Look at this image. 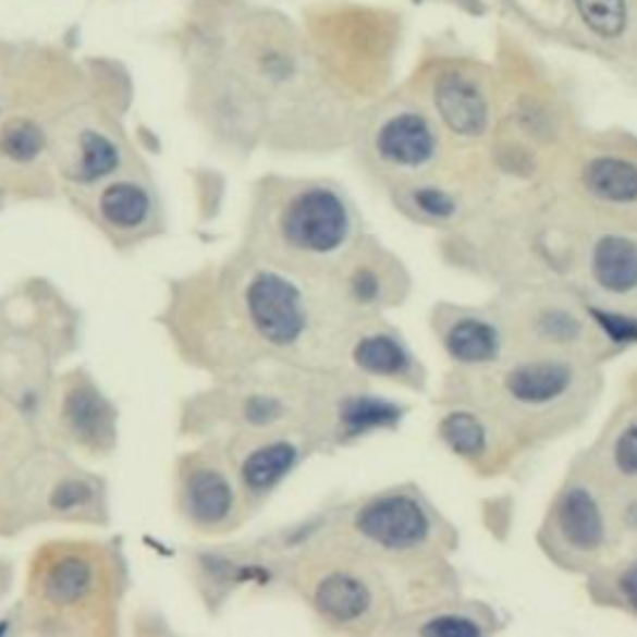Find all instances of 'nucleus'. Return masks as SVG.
I'll use <instances>...</instances> for the list:
<instances>
[{"label":"nucleus","mask_w":637,"mask_h":637,"mask_svg":"<svg viewBox=\"0 0 637 637\" xmlns=\"http://www.w3.org/2000/svg\"><path fill=\"white\" fill-rule=\"evenodd\" d=\"M538 334L553 344H573L583 334V324L573 311L548 309L538 319Z\"/></svg>","instance_id":"393cba45"},{"label":"nucleus","mask_w":637,"mask_h":637,"mask_svg":"<svg viewBox=\"0 0 637 637\" xmlns=\"http://www.w3.org/2000/svg\"><path fill=\"white\" fill-rule=\"evenodd\" d=\"M488 627L478 617L461 613V610H449V613H436L426 617V623L418 627L421 635H441V637H476L483 635Z\"/></svg>","instance_id":"5701e85b"},{"label":"nucleus","mask_w":637,"mask_h":637,"mask_svg":"<svg viewBox=\"0 0 637 637\" xmlns=\"http://www.w3.org/2000/svg\"><path fill=\"white\" fill-rule=\"evenodd\" d=\"M279 414H282V406H279V401L272 399V396H255L249 399L247 404V418L252 424H272L279 418Z\"/></svg>","instance_id":"bb28decb"},{"label":"nucleus","mask_w":637,"mask_h":637,"mask_svg":"<svg viewBox=\"0 0 637 637\" xmlns=\"http://www.w3.org/2000/svg\"><path fill=\"white\" fill-rule=\"evenodd\" d=\"M46 147V135L33 122H13L0 137V150L15 162H33Z\"/></svg>","instance_id":"4be33fe9"},{"label":"nucleus","mask_w":637,"mask_h":637,"mask_svg":"<svg viewBox=\"0 0 637 637\" xmlns=\"http://www.w3.org/2000/svg\"><path fill=\"white\" fill-rule=\"evenodd\" d=\"M443 348L456 364L483 366L499 359L501 354V331L493 321L474 314L451 319L441 334Z\"/></svg>","instance_id":"9d476101"},{"label":"nucleus","mask_w":637,"mask_h":637,"mask_svg":"<svg viewBox=\"0 0 637 637\" xmlns=\"http://www.w3.org/2000/svg\"><path fill=\"white\" fill-rule=\"evenodd\" d=\"M441 439L446 446L464 458H481L488 449V431L474 414L456 412L441 421Z\"/></svg>","instance_id":"a211bd4d"},{"label":"nucleus","mask_w":637,"mask_h":637,"mask_svg":"<svg viewBox=\"0 0 637 637\" xmlns=\"http://www.w3.org/2000/svg\"><path fill=\"white\" fill-rule=\"evenodd\" d=\"M408 203L424 220L449 222L456 215V199L439 187H416L408 195Z\"/></svg>","instance_id":"b1692460"},{"label":"nucleus","mask_w":637,"mask_h":637,"mask_svg":"<svg viewBox=\"0 0 637 637\" xmlns=\"http://www.w3.org/2000/svg\"><path fill=\"white\" fill-rule=\"evenodd\" d=\"M596 317L613 339H635L637 336V321H633V319L617 317V314H605V311H596Z\"/></svg>","instance_id":"cd10ccee"},{"label":"nucleus","mask_w":637,"mask_h":637,"mask_svg":"<svg viewBox=\"0 0 637 637\" xmlns=\"http://www.w3.org/2000/svg\"><path fill=\"white\" fill-rule=\"evenodd\" d=\"M120 164V152L100 133H85L81 139V162H77V177L83 182H95L108 177L110 172H115Z\"/></svg>","instance_id":"aec40b11"},{"label":"nucleus","mask_w":637,"mask_h":637,"mask_svg":"<svg viewBox=\"0 0 637 637\" xmlns=\"http://www.w3.org/2000/svg\"><path fill=\"white\" fill-rule=\"evenodd\" d=\"M354 530L379 551L416 553L433 540L436 523L421 499L406 491H391L366 501L354 513Z\"/></svg>","instance_id":"f03ea898"},{"label":"nucleus","mask_w":637,"mask_h":637,"mask_svg":"<svg viewBox=\"0 0 637 637\" xmlns=\"http://www.w3.org/2000/svg\"><path fill=\"white\" fill-rule=\"evenodd\" d=\"M610 458H613L617 474L625 478H637V416L617 431L613 446H610Z\"/></svg>","instance_id":"a878e982"},{"label":"nucleus","mask_w":637,"mask_h":637,"mask_svg":"<svg viewBox=\"0 0 637 637\" xmlns=\"http://www.w3.org/2000/svg\"><path fill=\"white\" fill-rule=\"evenodd\" d=\"M93 586V568L83 558H63L52 565L46 578V596L58 605H73Z\"/></svg>","instance_id":"f3484780"},{"label":"nucleus","mask_w":637,"mask_h":637,"mask_svg":"<svg viewBox=\"0 0 637 637\" xmlns=\"http://www.w3.org/2000/svg\"><path fill=\"white\" fill-rule=\"evenodd\" d=\"M621 596L627 600V605H630L635 613H637V561L627 565V568L621 573Z\"/></svg>","instance_id":"c756f323"},{"label":"nucleus","mask_w":637,"mask_h":637,"mask_svg":"<svg viewBox=\"0 0 637 637\" xmlns=\"http://www.w3.org/2000/svg\"><path fill=\"white\" fill-rule=\"evenodd\" d=\"M575 369L563 359H528L511 366L503 377V391L523 408H548L561 404L575 387Z\"/></svg>","instance_id":"39448f33"},{"label":"nucleus","mask_w":637,"mask_h":637,"mask_svg":"<svg viewBox=\"0 0 637 637\" xmlns=\"http://www.w3.org/2000/svg\"><path fill=\"white\" fill-rule=\"evenodd\" d=\"M354 232L352 207L334 187L309 185L294 192L279 215V234L304 257L327 259L346 247Z\"/></svg>","instance_id":"f257e3e1"},{"label":"nucleus","mask_w":637,"mask_h":637,"mask_svg":"<svg viewBox=\"0 0 637 637\" xmlns=\"http://www.w3.org/2000/svg\"><path fill=\"white\" fill-rule=\"evenodd\" d=\"M588 28L600 38H617L627 25L625 0H575Z\"/></svg>","instance_id":"412c9836"},{"label":"nucleus","mask_w":637,"mask_h":637,"mask_svg":"<svg viewBox=\"0 0 637 637\" xmlns=\"http://www.w3.org/2000/svg\"><path fill=\"white\" fill-rule=\"evenodd\" d=\"M399 416V408L379 396H352L342 408L346 433H366L389 426Z\"/></svg>","instance_id":"6ab92c4d"},{"label":"nucleus","mask_w":637,"mask_h":637,"mask_svg":"<svg viewBox=\"0 0 637 637\" xmlns=\"http://www.w3.org/2000/svg\"><path fill=\"white\" fill-rule=\"evenodd\" d=\"M100 212L105 222L120 230H133V226L143 224L150 215V197L147 192L133 185V182H115L102 192L100 197Z\"/></svg>","instance_id":"2eb2a0df"},{"label":"nucleus","mask_w":637,"mask_h":637,"mask_svg":"<svg viewBox=\"0 0 637 637\" xmlns=\"http://www.w3.org/2000/svg\"><path fill=\"white\" fill-rule=\"evenodd\" d=\"M187 505L189 513L205 526H215L230 518L234 509V491L230 481L217 470H199L187 483Z\"/></svg>","instance_id":"4468645a"},{"label":"nucleus","mask_w":637,"mask_h":637,"mask_svg":"<svg viewBox=\"0 0 637 637\" xmlns=\"http://www.w3.org/2000/svg\"><path fill=\"white\" fill-rule=\"evenodd\" d=\"M553 523L558 538L578 555H596L608 543V516L603 503L586 483H571L555 503Z\"/></svg>","instance_id":"20e7f679"},{"label":"nucleus","mask_w":637,"mask_h":637,"mask_svg":"<svg viewBox=\"0 0 637 637\" xmlns=\"http://www.w3.org/2000/svg\"><path fill=\"white\" fill-rule=\"evenodd\" d=\"M583 187L596 203L627 207L637 203V162L623 155H598L583 168Z\"/></svg>","instance_id":"9b49d317"},{"label":"nucleus","mask_w":637,"mask_h":637,"mask_svg":"<svg viewBox=\"0 0 637 637\" xmlns=\"http://www.w3.org/2000/svg\"><path fill=\"white\" fill-rule=\"evenodd\" d=\"M433 105L451 133L478 137L488 130L491 108L481 87L461 73H449L433 85Z\"/></svg>","instance_id":"0eeeda50"},{"label":"nucleus","mask_w":637,"mask_h":637,"mask_svg":"<svg viewBox=\"0 0 637 637\" xmlns=\"http://www.w3.org/2000/svg\"><path fill=\"white\" fill-rule=\"evenodd\" d=\"M296 461H299V451H296L294 443L290 441L267 443V446H259L244 458L242 481L249 491L265 493L279 481H284L286 474H292Z\"/></svg>","instance_id":"ddd939ff"},{"label":"nucleus","mask_w":637,"mask_h":637,"mask_svg":"<svg viewBox=\"0 0 637 637\" xmlns=\"http://www.w3.org/2000/svg\"><path fill=\"white\" fill-rule=\"evenodd\" d=\"M85 501H87V491H85V486L77 481H68L56 491V505L63 511L75 509V505H81Z\"/></svg>","instance_id":"c85d7f7f"},{"label":"nucleus","mask_w":637,"mask_h":637,"mask_svg":"<svg viewBox=\"0 0 637 637\" xmlns=\"http://www.w3.org/2000/svg\"><path fill=\"white\" fill-rule=\"evenodd\" d=\"M249 324L277 348L299 344L309 329V307L299 286L277 272H259L244 290Z\"/></svg>","instance_id":"7ed1b4c3"},{"label":"nucleus","mask_w":637,"mask_h":637,"mask_svg":"<svg viewBox=\"0 0 637 637\" xmlns=\"http://www.w3.org/2000/svg\"><path fill=\"white\" fill-rule=\"evenodd\" d=\"M68 424L73 426L77 439L98 443L110 433V414L100 396L90 389H77L68 396L65 404Z\"/></svg>","instance_id":"dca6fc26"},{"label":"nucleus","mask_w":637,"mask_h":637,"mask_svg":"<svg viewBox=\"0 0 637 637\" xmlns=\"http://www.w3.org/2000/svg\"><path fill=\"white\" fill-rule=\"evenodd\" d=\"M352 362L371 377L404 379L412 373L414 356L399 336L387 334V331H373V334H366L354 344Z\"/></svg>","instance_id":"f8f14e48"},{"label":"nucleus","mask_w":637,"mask_h":637,"mask_svg":"<svg viewBox=\"0 0 637 637\" xmlns=\"http://www.w3.org/2000/svg\"><path fill=\"white\" fill-rule=\"evenodd\" d=\"M590 279L610 296L637 294V240L603 234L590 247Z\"/></svg>","instance_id":"6e6552de"},{"label":"nucleus","mask_w":637,"mask_h":637,"mask_svg":"<svg viewBox=\"0 0 637 637\" xmlns=\"http://www.w3.org/2000/svg\"><path fill=\"white\" fill-rule=\"evenodd\" d=\"M314 605H317L319 615L331 623H359L371 613L373 592L362 575L334 571L319 578L317 588H314Z\"/></svg>","instance_id":"1a4fd4ad"},{"label":"nucleus","mask_w":637,"mask_h":637,"mask_svg":"<svg viewBox=\"0 0 637 637\" xmlns=\"http://www.w3.org/2000/svg\"><path fill=\"white\" fill-rule=\"evenodd\" d=\"M439 137L429 120L418 112H399L377 133V152L383 162L401 170L426 168L433 160Z\"/></svg>","instance_id":"423d86ee"}]
</instances>
